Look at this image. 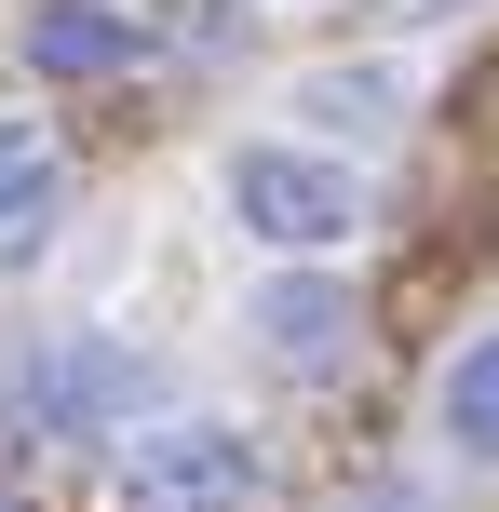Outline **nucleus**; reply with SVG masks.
<instances>
[{
  "label": "nucleus",
  "instance_id": "nucleus-2",
  "mask_svg": "<svg viewBox=\"0 0 499 512\" xmlns=\"http://www.w3.org/2000/svg\"><path fill=\"white\" fill-rule=\"evenodd\" d=\"M257 499V459H243V432H216V418H189V432H149L122 472V512H243Z\"/></svg>",
  "mask_w": 499,
  "mask_h": 512
},
{
  "label": "nucleus",
  "instance_id": "nucleus-9",
  "mask_svg": "<svg viewBox=\"0 0 499 512\" xmlns=\"http://www.w3.org/2000/svg\"><path fill=\"white\" fill-rule=\"evenodd\" d=\"M338 512H432L419 486H365V499H338Z\"/></svg>",
  "mask_w": 499,
  "mask_h": 512
},
{
  "label": "nucleus",
  "instance_id": "nucleus-13",
  "mask_svg": "<svg viewBox=\"0 0 499 512\" xmlns=\"http://www.w3.org/2000/svg\"><path fill=\"white\" fill-rule=\"evenodd\" d=\"M486 243H499V230H486Z\"/></svg>",
  "mask_w": 499,
  "mask_h": 512
},
{
  "label": "nucleus",
  "instance_id": "nucleus-5",
  "mask_svg": "<svg viewBox=\"0 0 499 512\" xmlns=\"http://www.w3.org/2000/svg\"><path fill=\"white\" fill-rule=\"evenodd\" d=\"M54 216H68V176L27 149H0V270H27V256L54 243Z\"/></svg>",
  "mask_w": 499,
  "mask_h": 512
},
{
  "label": "nucleus",
  "instance_id": "nucleus-6",
  "mask_svg": "<svg viewBox=\"0 0 499 512\" xmlns=\"http://www.w3.org/2000/svg\"><path fill=\"white\" fill-rule=\"evenodd\" d=\"M108 405H135V364L122 351H54L41 364V418H108Z\"/></svg>",
  "mask_w": 499,
  "mask_h": 512
},
{
  "label": "nucleus",
  "instance_id": "nucleus-3",
  "mask_svg": "<svg viewBox=\"0 0 499 512\" xmlns=\"http://www.w3.org/2000/svg\"><path fill=\"white\" fill-rule=\"evenodd\" d=\"M243 324H257V351L284 364V378H324V364H351V324H365V310H351L324 270H284V283H257Z\"/></svg>",
  "mask_w": 499,
  "mask_h": 512
},
{
  "label": "nucleus",
  "instance_id": "nucleus-11",
  "mask_svg": "<svg viewBox=\"0 0 499 512\" xmlns=\"http://www.w3.org/2000/svg\"><path fill=\"white\" fill-rule=\"evenodd\" d=\"M0 512H14V486H0Z\"/></svg>",
  "mask_w": 499,
  "mask_h": 512
},
{
  "label": "nucleus",
  "instance_id": "nucleus-1",
  "mask_svg": "<svg viewBox=\"0 0 499 512\" xmlns=\"http://www.w3.org/2000/svg\"><path fill=\"white\" fill-rule=\"evenodd\" d=\"M230 216L257 243H284V256H324V243L365 230V189H351L338 162H311V149H243L230 162Z\"/></svg>",
  "mask_w": 499,
  "mask_h": 512
},
{
  "label": "nucleus",
  "instance_id": "nucleus-8",
  "mask_svg": "<svg viewBox=\"0 0 499 512\" xmlns=\"http://www.w3.org/2000/svg\"><path fill=\"white\" fill-rule=\"evenodd\" d=\"M311 122H324V135H392V81L324 68V81H311Z\"/></svg>",
  "mask_w": 499,
  "mask_h": 512
},
{
  "label": "nucleus",
  "instance_id": "nucleus-12",
  "mask_svg": "<svg viewBox=\"0 0 499 512\" xmlns=\"http://www.w3.org/2000/svg\"><path fill=\"white\" fill-rule=\"evenodd\" d=\"M486 108H499V81H486Z\"/></svg>",
  "mask_w": 499,
  "mask_h": 512
},
{
  "label": "nucleus",
  "instance_id": "nucleus-10",
  "mask_svg": "<svg viewBox=\"0 0 499 512\" xmlns=\"http://www.w3.org/2000/svg\"><path fill=\"white\" fill-rule=\"evenodd\" d=\"M392 14H446V0H392Z\"/></svg>",
  "mask_w": 499,
  "mask_h": 512
},
{
  "label": "nucleus",
  "instance_id": "nucleus-4",
  "mask_svg": "<svg viewBox=\"0 0 499 512\" xmlns=\"http://www.w3.org/2000/svg\"><path fill=\"white\" fill-rule=\"evenodd\" d=\"M135 54V27L108 14V0H41V14H27V68L41 81H108Z\"/></svg>",
  "mask_w": 499,
  "mask_h": 512
},
{
  "label": "nucleus",
  "instance_id": "nucleus-7",
  "mask_svg": "<svg viewBox=\"0 0 499 512\" xmlns=\"http://www.w3.org/2000/svg\"><path fill=\"white\" fill-rule=\"evenodd\" d=\"M446 432L473 445V459H499V337H473V351L446 364Z\"/></svg>",
  "mask_w": 499,
  "mask_h": 512
}]
</instances>
